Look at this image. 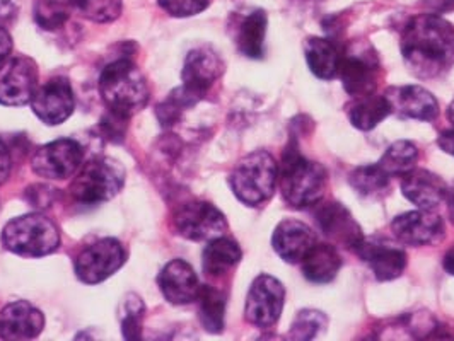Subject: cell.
Listing matches in <instances>:
<instances>
[{
    "instance_id": "obj_1",
    "label": "cell",
    "mask_w": 454,
    "mask_h": 341,
    "mask_svg": "<svg viewBox=\"0 0 454 341\" xmlns=\"http://www.w3.org/2000/svg\"><path fill=\"white\" fill-rule=\"evenodd\" d=\"M402 55L411 74L435 79L454 67V26L439 14L411 18L402 33Z\"/></svg>"
},
{
    "instance_id": "obj_38",
    "label": "cell",
    "mask_w": 454,
    "mask_h": 341,
    "mask_svg": "<svg viewBox=\"0 0 454 341\" xmlns=\"http://www.w3.org/2000/svg\"><path fill=\"white\" fill-rule=\"evenodd\" d=\"M424 5L432 14H446L454 11V0H424Z\"/></svg>"
},
{
    "instance_id": "obj_19",
    "label": "cell",
    "mask_w": 454,
    "mask_h": 341,
    "mask_svg": "<svg viewBox=\"0 0 454 341\" xmlns=\"http://www.w3.org/2000/svg\"><path fill=\"white\" fill-rule=\"evenodd\" d=\"M158 285L164 298L175 306L195 302L202 287L195 270L183 260H173L160 270Z\"/></svg>"
},
{
    "instance_id": "obj_36",
    "label": "cell",
    "mask_w": 454,
    "mask_h": 341,
    "mask_svg": "<svg viewBox=\"0 0 454 341\" xmlns=\"http://www.w3.org/2000/svg\"><path fill=\"white\" fill-rule=\"evenodd\" d=\"M127 123H129V116L114 113V112L108 110V114H106L105 120L101 121L99 128H101V132L105 134V136H106L108 140L118 143V142H121L123 136H125Z\"/></svg>"
},
{
    "instance_id": "obj_15",
    "label": "cell",
    "mask_w": 454,
    "mask_h": 341,
    "mask_svg": "<svg viewBox=\"0 0 454 341\" xmlns=\"http://www.w3.org/2000/svg\"><path fill=\"white\" fill-rule=\"evenodd\" d=\"M317 222L325 237L354 252L359 250V246L365 239L357 221L352 217L348 208H345L339 202H326L321 205L317 213Z\"/></svg>"
},
{
    "instance_id": "obj_6",
    "label": "cell",
    "mask_w": 454,
    "mask_h": 341,
    "mask_svg": "<svg viewBox=\"0 0 454 341\" xmlns=\"http://www.w3.org/2000/svg\"><path fill=\"white\" fill-rule=\"evenodd\" d=\"M70 184L75 204L98 205L114 198L125 182V169L116 160L101 158L88 162Z\"/></svg>"
},
{
    "instance_id": "obj_40",
    "label": "cell",
    "mask_w": 454,
    "mask_h": 341,
    "mask_svg": "<svg viewBox=\"0 0 454 341\" xmlns=\"http://www.w3.org/2000/svg\"><path fill=\"white\" fill-rule=\"evenodd\" d=\"M437 145L441 151H444L446 154L454 158V128L453 130H444L437 138Z\"/></svg>"
},
{
    "instance_id": "obj_22",
    "label": "cell",
    "mask_w": 454,
    "mask_h": 341,
    "mask_svg": "<svg viewBox=\"0 0 454 341\" xmlns=\"http://www.w3.org/2000/svg\"><path fill=\"white\" fill-rule=\"evenodd\" d=\"M402 193L419 208H434L446 200L448 184L432 171L413 167L402 176Z\"/></svg>"
},
{
    "instance_id": "obj_37",
    "label": "cell",
    "mask_w": 454,
    "mask_h": 341,
    "mask_svg": "<svg viewBox=\"0 0 454 341\" xmlns=\"http://www.w3.org/2000/svg\"><path fill=\"white\" fill-rule=\"evenodd\" d=\"M12 171V156L9 147L0 140V186L9 180Z\"/></svg>"
},
{
    "instance_id": "obj_28",
    "label": "cell",
    "mask_w": 454,
    "mask_h": 341,
    "mask_svg": "<svg viewBox=\"0 0 454 341\" xmlns=\"http://www.w3.org/2000/svg\"><path fill=\"white\" fill-rule=\"evenodd\" d=\"M199 316L205 329L219 335L224 329L226 319V296L212 285H202L199 292Z\"/></svg>"
},
{
    "instance_id": "obj_43",
    "label": "cell",
    "mask_w": 454,
    "mask_h": 341,
    "mask_svg": "<svg viewBox=\"0 0 454 341\" xmlns=\"http://www.w3.org/2000/svg\"><path fill=\"white\" fill-rule=\"evenodd\" d=\"M448 120L454 125V99L453 103L450 105V108H448Z\"/></svg>"
},
{
    "instance_id": "obj_13",
    "label": "cell",
    "mask_w": 454,
    "mask_h": 341,
    "mask_svg": "<svg viewBox=\"0 0 454 341\" xmlns=\"http://www.w3.org/2000/svg\"><path fill=\"white\" fill-rule=\"evenodd\" d=\"M391 230L400 243L413 248L437 244L446 236L442 217L431 212V208H420L398 215L391 222Z\"/></svg>"
},
{
    "instance_id": "obj_2",
    "label": "cell",
    "mask_w": 454,
    "mask_h": 341,
    "mask_svg": "<svg viewBox=\"0 0 454 341\" xmlns=\"http://www.w3.org/2000/svg\"><path fill=\"white\" fill-rule=\"evenodd\" d=\"M99 94L108 110L132 116L145 108L151 91L144 74L130 57L108 64L99 77Z\"/></svg>"
},
{
    "instance_id": "obj_3",
    "label": "cell",
    "mask_w": 454,
    "mask_h": 341,
    "mask_svg": "<svg viewBox=\"0 0 454 341\" xmlns=\"http://www.w3.org/2000/svg\"><path fill=\"white\" fill-rule=\"evenodd\" d=\"M280 190L286 202L294 208H309L318 204L326 191L328 173L315 160L306 159L297 143H289L278 169Z\"/></svg>"
},
{
    "instance_id": "obj_27",
    "label": "cell",
    "mask_w": 454,
    "mask_h": 341,
    "mask_svg": "<svg viewBox=\"0 0 454 341\" xmlns=\"http://www.w3.org/2000/svg\"><path fill=\"white\" fill-rule=\"evenodd\" d=\"M267 12L262 9L253 11L248 14L238 29V48L248 58H262L263 57V45L267 35Z\"/></svg>"
},
{
    "instance_id": "obj_21",
    "label": "cell",
    "mask_w": 454,
    "mask_h": 341,
    "mask_svg": "<svg viewBox=\"0 0 454 341\" xmlns=\"http://www.w3.org/2000/svg\"><path fill=\"white\" fill-rule=\"evenodd\" d=\"M385 96L393 113L400 114L402 118L431 123L439 116V103L435 96L420 86L391 88Z\"/></svg>"
},
{
    "instance_id": "obj_8",
    "label": "cell",
    "mask_w": 454,
    "mask_h": 341,
    "mask_svg": "<svg viewBox=\"0 0 454 341\" xmlns=\"http://www.w3.org/2000/svg\"><path fill=\"white\" fill-rule=\"evenodd\" d=\"M82 159L84 149L81 143L70 138H60L42 145L31 159V167L45 180L62 182L79 171Z\"/></svg>"
},
{
    "instance_id": "obj_29",
    "label": "cell",
    "mask_w": 454,
    "mask_h": 341,
    "mask_svg": "<svg viewBox=\"0 0 454 341\" xmlns=\"http://www.w3.org/2000/svg\"><path fill=\"white\" fill-rule=\"evenodd\" d=\"M419 160V149L410 140H398L387 147L378 166L387 173L389 178L403 176L415 167Z\"/></svg>"
},
{
    "instance_id": "obj_33",
    "label": "cell",
    "mask_w": 454,
    "mask_h": 341,
    "mask_svg": "<svg viewBox=\"0 0 454 341\" xmlns=\"http://www.w3.org/2000/svg\"><path fill=\"white\" fill-rule=\"evenodd\" d=\"M328 328V318L317 309H304L295 316L291 326V338L299 341L315 340L321 337Z\"/></svg>"
},
{
    "instance_id": "obj_30",
    "label": "cell",
    "mask_w": 454,
    "mask_h": 341,
    "mask_svg": "<svg viewBox=\"0 0 454 341\" xmlns=\"http://www.w3.org/2000/svg\"><path fill=\"white\" fill-rule=\"evenodd\" d=\"M348 182L364 198H380L389 188V176L378 164L354 169Z\"/></svg>"
},
{
    "instance_id": "obj_4",
    "label": "cell",
    "mask_w": 454,
    "mask_h": 341,
    "mask_svg": "<svg viewBox=\"0 0 454 341\" xmlns=\"http://www.w3.org/2000/svg\"><path fill=\"white\" fill-rule=\"evenodd\" d=\"M2 246L23 258H43L59 250L60 230L43 213H27L7 222Z\"/></svg>"
},
{
    "instance_id": "obj_32",
    "label": "cell",
    "mask_w": 454,
    "mask_h": 341,
    "mask_svg": "<svg viewBox=\"0 0 454 341\" xmlns=\"http://www.w3.org/2000/svg\"><path fill=\"white\" fill-rule=\"evenodd\" d=\"M74 4L82 18L98 24L114 23L123 11V0H74Z\"/></svg>"
},
{
    "instance_id": "obj_18",
    "label": "cell",
    "mask_w": 454,
    "mask_h": 341,
    "mask_svg": "<svg viewBox=\"0 0 454 341\" xmlns=\"http://www.w3.org/2000/svg\"><path fill=\"white\" fill-rule=\"evenodd\" d=\"M223 74V62L210 48H197L186 55L183 66V88L199 101Z\"/></svg>"
},
{
    "instance_id": "obj_41",
    "label": "cell",
    "mask_w": 454,
    "mask_h": 341,
    "mask_svg": "<svg viewBox=\"0 0 454 341\" xmlns=\"http://www.w3.org/2000/svg\"><path fill=\"white\" fill-rule=\"evenodd\" d=\"M442 267H444V270H446V272L450 273V275H453L454 276V246L453 248H450L448 252L444 254Z\"/></svg>"
},
{
    "instance_id": "obj_23",
    "label": "cell",
    "mask_w": 454,
    "mask_h": 341,
    "mask_svg": "<svg viewBox=\"0 0 454 341\" xmlns=\"http://www.w3.org/2000/svg\"><path fill=\"white\" fill-rule=\"evenodd\" d=\"M302 275L308 282L325 285L335 280L341 268L340 252L333 244H315L301 261Z\"/></svg>"
},
{
    "instance_id": "obj_5",
    "label": "cell",
    "mask_w": 454,
    "mask_h": 341,
    "mask_svg": "<svg viewBox=\"0 0 454 341\" xmlns=\"http://www.w3.org/2000/svg\"><path fill=\"white\" fill-rule=\"evenodd\" d=\"M278 180V166L267 151H254L238 162L231 173V190L241 204L258 206L272 198Z\"/></svg>"
},
{
    "instance_id": "obj_35",
    "label": "cell",
    "mask_w": 454,
    "mask_h": 341,
    "mask_svg": "<svg viewBox=\"0 0 454 341\" xmlns=\"http://www.w3.org/2000/svg\"><path fill=\"white\" fill-rule=\"evenodd\" d=\"M158 4L173 18H190L204 12L210 0H158Z\"/></svg>"
},
{
    "instance_id": "obj_24",
    "label": "cell",
    "mask_w": 454,
    "mask_h": 341,
    "mask_svg": "<svg viewBox=\"0 0 454 341\" xmlns=\"http://www.w3.org/2000/svg\"><path fill=\"white\" fill-rule=\"evenodd\" d=\"M243 258V251L239 244L231 239L219 236L212 241H208L207 248L202 254V265L204 272L208 276H223L227 272H231Z\"/></svg>"
},
{
    "instance_id": "obj_25",
    "label": "cell",
    "mask_w": 454,
    "mask_h": 341,
    "mask_svg": "<svg viewBox=\"0 0 454 341\" xmlns=\"http://www.w3.org/2000/svg\"><path fill=\"white\" fill-rule=\"evenodd\" d=\"M308 67L323 81H332L339 75L341 53L337 45L326 38H309L304 45Z\"/></svg>"
},
{
    "instance_id": "obj_9",
    "label": "cell",
    "mask_w": 454,
    "mask_h": 341,
    "mask_svg": "<svg viewBox=\"0 0 454 341\" xmlns=\"http://www.w3.org/2000/svg\"><path fill=\"white\" fill-rule=\"evenodd\" d=\"M286 304L284 285L270 275H260L251 283L245 316L256 328H272L282 316Z\"/></svg>"
},
{
    "instance_id": "obj_14",
    "label": "cell",
    "mask_w": 454,
    "mask_h": 341,
    "mask_svg": "<svg viewBox=\"0 0 454 341\" xmlns=\"http://www.w3.org/2000/svg\"><path fill=\"white\" fill-rule=\"evenodd\" d=\"M31 110L46 125H62L75 110V97L66 77H55L45 86L38 88L33 99Z\"/></svg>"
},
{
    "instance_id": "obj_12",
    "label": "cell",
    "mask_w": 454,
    "mask_h": 341,
    "mask_svg": "<svg viewBox=\"0 0 454 341\" xmlns=\"http://www.w3.org/2000/svg\"><path fill=\"white\" fill-rule=\"evenodd\" d=\"M380 60L372 48H352L341 53L340 75L343 89L354 97L372 94L380 82Z\"/></svg>"
},
{
    "instance_id": "obj_26",
    "label": "cell",
    "mask_w": 454,
    "mask_h": 341,
    "mask_svg": "<svg viewBox=\"0 0 454 341\" xmlns=\"http://www.w3.org/2000/svg\"><path fill=\"white\" fill-rule=\"evenodd\" d=\"M389 114H393V110L387 96L374 92L359 97L348 110L350 123L361 132L374 130Z\"/></svg>"
},
{
    "instance_id": "obj_42",
    "label": "cell",
    "mask_w": 454,
    "mask_h": 341,
    "mask_svg": "<svg viewBox=\"0 0 454 341\" xmlns=\"http://www.w3.org/2000/svg\"><path fill=\"white\" fill-rule=\"evenodd\" d=\"M446 202H448V213H450V221L454 226V186L453 188H448V193H446Z\"/></svg>"
},
{
    "instance_id": "obj_31",
    "label": "cell",
    "mask_w": 454,
    "mask_h": 341,
    "mask_svg": "<svg viewBox=\"0 0 454 341\" xmlns=\"http://www.w3.org/2000/svg\"><path fill=\"white\" fill-rule=\"evenodd\" d=\"M75 9L74 0H35V19L43 29H59Z\"/></svg>"
},
{
    "instance_id": "obj_20",
    "label": "cell",
    "mask_w": 454,
    "mask_h": 341,
    "mask_svg": "<svg viewBox=\"0 0 454 341\" xmlns=\"http://www.w3.org/2000/svg\"><path fill=\"white\" fill-rule=\"evenodd\" d=\"M317 244L315 230L301 221H282L273 230L272 246L275 252L291 265H297Z\"/></svg>"
},
{
    "instance_id": "obj_34",
    "label": "cell",
    "mask_w": 454,
    "mask_h": 341,
    "mask_svg": "<svg viewBox=\"0 0 454 341\" xmlns=\"http://www.w3.org/2000/svg\"><path fill=\"white\" fill-rule=\"evenodd\" d=\"M145 314V306L140 297L129 296L125 300V318L121 321V333L127 340L142 338V319Z\"/></svg>"
},
{
    "instance_id": "obj_7",
    "label": "cell",
    "mask_w": 454,
    "mask_h": 341,
    "mask_svg": "<svg viewBox=\"0 0 454 341\" xmlns=\"http://www.w3.org/2000/svg\"><path fill=\"white\" fill-rule=\"evenodd\" d=\"M125 261L127 252L123 244L114 237H105L92 243L77 256L75 275L82 283L98 285L114 276Z\"/></svg>"
},
{
    "instance_id": "obj_10",
    "label": "cell",
    "mask_w": 454,
    "mask_h": 341,
    "mask_svg": "<svg viewBox=\"0 0 454 341\" xmlns=\"http://www.w3.org/2000/svg\"><path fill=\"white\" fill-rule=\"evenodd\" d=\"M175 228L188 241L208 243L226 232L227 221L223 212L212 204L188 202L176 210Z\"/></svg>"
},
{
    "instance_id": "obj_11",
    "label": "cell",
    "mask_w": 454,
    "mask_h": 341,
    "mask_svg": "<svg viewBox=\"0 0 454 341\" xmlns=\"http://www.w3.org/2000/svg\"><path fill=\"white\" fill-rule=\"evenodd\" d=\"M38 88V67L31 58L9 57L0 64V105L24 106Z\"/></svg>"
},
{
    "instance_id": "obj_17",
    "label": "cell",
    "mask_w": 454,
    "mask_h": 341,
    "mask_svg": "<svg viewBox=\"0 0 454 341\" xmlns=\"http://www.w3.org/2000/svg\"><path fill=\"white\" fill-rule=\"evenodd\" d=\"M45 328L43 313L26 300L7 304L0 311V340H35Z\"/></svg>"
},
{
    "instance_id": "obj_16",
    "label": "cell",
    "mask_w": 454,
    "mask_h": 341,
    "mask_svg": "<svg viewBox=\"0 0 454 341\" xmlns=\"http://www.w3.org/2000/svg\"><path fill=\"white\" fill-rule=\"evenodd\" d=\"M364 263L374 273L376 280L391 282L396 280L407 268V252L395 243L376 237L364 239L359 250L356 251Z\"/></svg>"
},
{
    "instance_id": "obj_39",
    "label": "cell",
    "mask_w": 454,
    "mask_h": 341,
    "mask_svg": "<svg viewBox=\"0 0 454 341\" xmlns=\"http://www.w3.org/2000/svg\"><path fill=\"white\" fill-rule=\"evenodd\" d=\"M12 38H11V35L7 33V29L5 27H2L0 26V64L2 62H5L9 57H11V53H12Z\"/></svg>"
}]
</instances>
